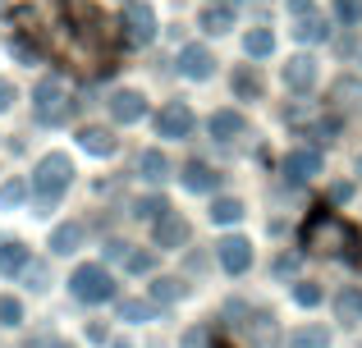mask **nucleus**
I'll return each mask as SVG.
<instances>
[{
  "label": "nucleus",
  "mask_w": 362,
  "mask_h": 348,
  "mask_svg": "<svg viewBox=\"0 0 362 348\" xmlns=\"http://www.w3.org/2000/svg\"><path fill=\"white\" fill-rule=\"evenodd\" d=\"M298 248L303 252H326V257H349V261H362V239L358 229L344 220V215H335L330 206H317V211L303 220L298 229Z\"/></svg>",
  "instance_id": "obj_1"
},
{
  "label": "nucleus",
  "mask_w": 362,
  "mask_h": 348,
  "mask_svg": "<svg viewBox=\"0 0 362 348\" xmlns=\"http://www.w3.org/2000/svg\"><path fill=\"white\" fill-rule=\"evenodd\" d=\"M74 184V161L64 152H46L42 161L33 165V184H28V197H33V215H51L55 202L69 193Z\"/></svg>",
  "instance_id": "obj_2"
},
{
  "label": "nucleus",
  "mask_w": 362,
  "mask_h": 348,
  "mask_svg": "<svg viewBox=\"0 0 362 348\" xmlns=\"http://www.w3.org/2000/svg\"><path fill=\"white\" fill-rule=\"evenodd\" d=\"M69 110H74V101H69V92H64V83L55 78V73L33 88V119H37V124L60 128L64 119H69Z\"/></svg>",
  "instance_id": "obj_3"
},
{
  "label": "nucleus",
  "mask_w": 362,
  "mask_h": 348,
  "mask_svg": "<svg viewBox=\"0 0 362 348\" xmlns=\"http://www.w3.org/2000/svg\"><path fill=\"white\" fill-rule=\"evenodd\" d=\"M69 294L78 298V303H110V298H115V280H110L106 261H83L69 275Z\"/></svg>",
  "instance_id": "obj_4"
},
{
  "label": "nucleus",
  "mask_w": 362,
  "mask_h": 348,
  "mask_svg": "<svg viewBox=\"0 0 362 348\" xmlns=\"http://www.w3.org/2000/svg\"><path fill=\"white\" fill-rule=\"evenodd\" d=\"M197 128V115L188 101H165V106L156 110V138H170V143H184V138H193Z\"/></svg>",
  "instance_id": "obj_5"
},
{
  "label": "nucleus",
  "mask_w": 362,
  "mask_h": 348,
  "mask_svg": "<svg viewBox=\"0 0 362 348\" xmlns=\"http://www.w3.org/2000/svg\"><path fill=\"white\" fill-rule=\"evenodd\" d=\"M124 42L129 46H151L156 42V9L151 5H142V0H129L124 5Z\"/></svg>",
  "instance_id": "obj_6"
},
{
  "label": "nucleus",
  "mask_w": 362,
  "mask_h": 348,
  "mask_svg": "<svg viewBox=\"0 0 362 348\" xmlns=\"http://www.w3.org/2000/svg\"><path fill=\"white\" fill-rule=\"evenodd\" d=\"M188 234H193V229H188V220H184L179 211H170V206H165V211L151 220V248H160V252H179V248L188 243Z\"/></svg>",
  "instance_id": "obj_7"
},
{
  "label": "nucleus",
  "mask_w": 362,
  "mask_h": 348,
  "mask_svg": "<svg viewBox=\"0 0 362 348\" xmlns=\"http://www.w3.org/2000/svg\"><path fill=\"white\" fill-rule=\"evenodd\" d=\"M216 257H221L225 275H243V270L252 266V243L239 239V234H230V239H221V243H216Z\"/></svg>",
  "instance_id": "obj_8"
},
{
  "label": "nucleus",
  "mask_w": 362,
  "mask_h": 348,
  "mask_svg": "<svg viewBox=\"0 0 362 348\" xmlns=\"http://www.w3.org/2000/svg\"><path fill=\"white\" fill-rule=\"evenodd\" d=\"M284 174L293 179V184H303V179L321 174V147H293L289 156H284Z\"/></svg>",
  "instance_id": "obj_9"
},
{
  "label": "nucleus",
  "mask_w": 362,
  "mask_h": 348,
  "mask_svg": "<svg viewBox=\"0 0 362 348\" xmlns=\"http://www.w3.org/2000/svg\"><path fill=\"white\" fill-rule=\"evenodd\" d=\"M284 88L289 92H312L317 88V60H312V55H293L289 64H284Z\"/></svg>",
  "instance_id": "obj_10"
},
{
  "label": "nucleus",
  "mask_w": 362,
  "mask_h": 348,
  "mask_svg": "<svg viewBox=\"0 0 362 348\" xmlns=\"http://www.w3.org/2000/svg\"><path fill=\"white\" fill-rule=\"evenodd\" d=\"M211 69H216V60H211L206 46H184V51H179V73H184V78L202 83V78H211Z\"/></svg>",
  "instance_id": "obj_11"
},
{
  "label": "nucleus",
  "mask_w": 362,
  "mask_h": 348,
  "mask_svg": "<svg viewBox=\"0 0 362 348\" xmlns=\"http://www.w3.org/2000/svg\"><path fill=\"white\" fill-rule=\"evenodd\" d=\"M179 184H184L188 193H216V188H221V174L206 161H188L184 170H179Z\"/></svg>",
  "instance_id": "obj_12"
},
{
  "label": "nucleus",
  "mask_w": 362,
  "mask_h": 348,
  "mask_svg": "<svg viewBox=\"0 0 362 348\" xmlns=\"http://www.w3.org/2000/svg\"><path fill=\"white\" fill-rule=\"evenodd\" d=\"M110 115L119 119V124H138L142 115H147V97H142V92H115V97H110Z\"/></svg>",
  "instance_id": "obj_13"
},
{
  "label": "nucleus",
  "mask_w": 362,
  "mask_h": 348,
  "mask_svg": "<svg viewBox=\"0 0 362 348\" xmlns=\"http://www.w3.org/2000/svg\"><path fill=\"white\" fill-rule=\"evenodd\" d=\"M243 335L252 340V348H271L275 340H280V330H275V316H271V312H247Z\"/></svg>",
  "instance_id": "obj_14"
},
{
  "label": "nucleus",
  "mask_w": 362,
  "mask_h": 348,
  "mask_svg": "<svg viewBox=\"0 0 362 348\" xmlns=\"http://www.w3.org/2000/svg\"><path fill=\"white\" fill-rule=\"evenodd\" d=\"M206 128H211V138H221V143H234V138H243L247 119H243V110H216V115L206 119Z\"/></svg>",
  "instance_id": "obj_15"
},
{
  "label": "nucleus",
  "mask_w": 362,
  "mask_h": 348,
  "mask_svg": "<svg viewBox=\"0 0 362 348\" xmlns=\"http://www.w3.org/2000/svg\"><path fill=\"white\" fill-rule=\"evenodd\" d=\"M197 23H202V32H211V37L230 32V23H234V0H221V5H206Z\"/></svg>",
  "instance_id": "obj_16"
},
{
  "label": "nucleus",
  "mask_w": 362,
  "mask_h": 348,
  "mask_svg": "<svg viewBox=\"0 0 362 348\" xmlns=\"http://www.w3.org/2000/svg\"><path fill=\"white\" fill-rule=\"evenodd\" d=\"M115 312H119V321H129V325H147V321L160 316V307L151 303V298H124Z\"/></svg>",
  "instance_id": "obj_17"
},
{
  "label": "nucleus",
  "mask_w": 362,
  "mask_h": 348,
  "mask_svg": "<svg viewBox=\"0 0 362 348\" xmlns=\"http://www.w3.org/2000/svg\"><path fill=\"white\" fill-rule=\"evenodd\" d=\"M78 147H83V152H88V156H115V133H110V128H97V124H92V128H83V133H78Z\"/></svg>",
  "instance_id": "obj_18"
},
{
  "label": "nucleus",
  "mask_w": 362,
  "mask_h": 348,
  "mask_svg": "<svg viewBox=\"0 0 362 348\" xmlns=\"http://www.w3.org/2000/svg\"><path fill=\"white\" fill-rule=\"evenodd\" d=\"M28 261H33V248H23L18 239H5V243H0V275H18Z\"/></svg>",
  "instance_id": "obj_19"
},
{
  "label": "nucleus",
  "mask_w": 362,
  "mask_h": 348,
  "mask_svg": "<svg viewBox=\"0 0 362 348\" xmlns=\"http://www.w3.org/2000/svg\"><path fill=\"white\" fill-rule=\"evenodd\" d=\"M78 248H83V224L78 220L55 224V234H51V252L55 257H69V252H78Z\"/></svg>",
  "instance_id": "obj_20"
},
{
  "label": "nucleus",
  "mask_w": 362,
  "mask_h": 348,
  "mask_svg": "<svg viewBox=\"0 0 362 348\" xmlns=\"http://www.w3.org/2000/svg\"><path fill=\"white\" fill-rule=\"evenodd\" d=\"M335 316H339V321H349V325L362 321V284H349V289H339V294H335Z\"/></svg>",
  "instance_id": "obj_21"
},
{
  "label": "nucleus",
  "mask_w": 362,
  "mask_h": 348,
  "mask_svg": "<svg viewBox=\"0 0 362 348\" xmlns=\"http://www.w3.org/2000/svg\"><path fill=\"white\" fill-rule=\"evenodd\" d=\"M262 92H266L262 73H257L252 64H239V69H234V97H239V101H257Z\"/></svg>",
  "instance_id": "obj_22"
},
{
  "label": "nucleus",
  "mask_w": 362,
  "mask_h": 348,
  "mask_svg": "<svg viewBox=\"0 0 362 348\" xmlns=\"http://www.w3.org/2000/svg\"><path fill=\"white\" fill-rule=\"evenodd\" d=\"M138 174L147 179V184H165V179H170V161H165V152L147 147V152L138 156Z\"/></svg>",
  "instance_id": "obj_23"
},
{
  "label": "nucleus",
  "mask_w": 362,
  "mask_h": 348,
  "mask_svg": "<svg viewBox=\"0 0 362 348\" xmlns=\"http://www.w3.org/2000/svg\"><path fill=\"white\" fill-rule=\"evenodd\" d=\"M184 294H188V284H184V280H175V275H156V280H151V303H156V307L179 303Z\"/></svg>",
  "instance_id": "obj_24"
},
{
  "label": "nucleus",
  "mask_w": 362,
  "mask_h": 348,
  "mask_svg": "<svg viewBox=\"0 0 362 348\" xmlns=\"http://www.w3.org/2000/svg\"><path fill=\"white\" fill-rule=\"evenodd\" d=\"M284 344L289 348H330V330L326 325H293Z\"/></svg>",
  "instance_id": "obj_25"
},
{
  "label": "nucleus",
  "mask_w": 362,
  "mask_h": 348,
  "mask_svg": "<svg viewBox=\"0 0 362 348\" xmlns=\"http://www.w3.org/2000/svg\"><path fill=\"white\" fill-rule=\"evenodd\" d=\"M330 101H335L339 110H354V106H362V78H335V88H330Z\"/></svg>",
  "instance_id": "obj_26"
},
{
  "label": "nucleus",
  "mask_w": 362,
  "mask_h": 348,
  "mask_svg": "<svg viewBox=\"0 0 362 348\" xmlns=\"http://www.w3.org/2000/svg\"><path fill=\"white\" fill-rule=\"evenodd\" d=\"M243 51H247V60H266V55L275 51V32L271 28H252V32L243 37Z\"/></svg>",
  "instance_id": "obj_27"
},
{
  "label": "nucleus",
  "mask_w": 362,
  "mask_h": 348,
  "mask_svg": "<svg viewBox=\"0 0 362 348\" xmlns=\"http://www.w3.org/2000/svg\"><path fill=\"white\" fill-rule=\"evenodd\" d=\"M243 220V202L239 197H216L211 202V224H239Z\"/></svg>",
  "instance_id": "obj_28"
},
{
  "label": "nucleus",
  "mask_w": 362,
  "mask_h": 348,
  "mask_svg": "<svg viewBox=\"0 0 362 348\" xmlns=\"http://www.w3.org/2000/svg\"><path fill=\"white\" fill-rule=\"evenodd\" d=\"M160 211H165V197H160V193L133 197V206H129V215H133V220H156Z\"/></svg>",
  "instance_id": "obj_29"
},
{
  "label": "nucleus",
  "mask_w": 362,
  "mask_h": 348,
  "mask_svg": "<svg viewBox=\"0 0 362 348\" xmlns=\"http://www.w3.org/2000/svg\"><path fill=\"white\" fill-rule=\"evenodd\" d=\"M289 32H293V37H298V42H326V32H330V28H326V23H321V18H317V14H308V18H298V23H293V28H289Z\"/></svg>",
  "instance_id": "obj_30"
},
{
  "label": "nucleus",
  "mask_w": 362,
  "mask_h": 348,
  "mask_svg": "<svg viewBox=\"0 0 362 348\" xmlns=\"http://www.w3.org/2000/svg\"><path fill=\"white\" fill-rule=\"evenodd\" d=\"M28 202V184L23 179H9V184H0V211H14V206Z\"/></svg>",
  "instance_id": "obj_31"
},
{
  "label": "nucleus",
  "mask_w": 362,
  "mask_h": 348,
  "mask_svg": "<svg viewBox=\"0 0 362 348\" xmlns=\"http://www.w3.org/2000/svg\"><path fill=\"white\" fill-rule=\"evenodd\" d=\"M18 280H23V284L33 289V294H42V289L51 284V275H46V261H28V266L18 270Z\"/></svg>",
  "instance_id": "obj_32"
},
{
  "label": "nucleus",
  "mask_w": 362,
  "mask_h": 348,
  "mask_svg": "<svg viewBox=\"0 0 362 348\" xmlns=\"http://www.w3.org/2000/svg\"><path fill=\"white\" fill-rule=\"evenodd\" d=\"M211 335H216V325H206V321H197V325H188L184 330V348H211Z\"/></svg>",
  "instance_id": "obj_33"
},
{
  "label": "nucleus",
  "mask_w": 362,
  "mask_h": 348,
  "mask_svg": "<svg viewBox=\"0 0 362 348\" xmlns=\"http://www.w3.org/2000/svg\"><path fill=\"white\" fill-rule=\"evenodd\" d=\"M321 298H326V289L312 284V280H298V284H293V303H298V307H317Z\"/></svg>",
  "instance_id": "obj_34"
},
{
  "label": "nucleus",
  "mask_w": 362,
  "mask_h": 348,
  "mask_svg": "<svg viewBox=\"0 0 362 348\" xmlns=\"http://www.w3.org/2000/svg\"><path fill=\"white\" fill-rule=\"evenodd\" d=\"M0 325H5V330H18V325H23V303H18V298H0Z\"/></svg>",
  "instance_id": "obj_35"
},
{
  "label": "nucleus",
  "mask_w": 362,
  "mask_h": 348,
  "mask_svg": "<svg viewBox=\"0 0 362 348\" xmlns=\"http://www.w3.org/2000/svg\"><path fill=\"white\" fill-rule=\"evenodd\" d=\"M124 266H129L133 275H151V270H156V257H151V252H124Z\"/></svg>",
  "instance_id": "obj_36"
},
{
  "label": "nucleus",
  "mask_w": 362,
  "mask_h": 348,
  "mask_svg": "<svg viewBox=\"0 0 362 348\" xmlns=\"http://www.w3.org/2000/svg\"><path fill=\"white\" fill-rule=\"evenodd\" d=\"M9 51H14V55H18V60H23V64H33L37 55H42V51H37V46H33V42H28V37H14V42H9Z\"/></svg>",
  "instance_id": "obj_37"
},
{
  "label": "nucleus",
  "mask_w": 362,
  "mask_h": 348,
  "mask_svg": "<svg viewBox=\"0 0 362 348\" xmlns=\"http://www.w3.org/2000/svg\"><path fill=\"white\" fill-rule=\"evenodd\" d=\"M335 14L344 18V23H358L362 18V0H335Z\"/></svg>",
  "instance_id": "obj_38"
},
{
  "label": "nucleus",
  "mask_w": 362,
  "mask_h": 348,
  "mask_svg": "<svg viewBox=\"0 0 362 348\" xmlns=\"http://www.w3.org/2000/svg\"><path fill=\"white\" fill-rule=\"evenodd\" d=\"M293 270H298V252H284V257H275V280H289Z\"/></svg>",
  "instance_id": "obj_39"
},
{
  "label": "nucleus",
  "mask_w": 362,
  "mask_h": 348,
  "mask_svg": "<svg viewBox=\"0 0 362 348\" xmlns=\"http://www.w3.org/2000/svg\"><path fill=\"white\" fill-rule=\"evenodd\" d=\"M9 106H14V83L0 78V110H9Z\"/></svg>",
  "instance_id": "obj_40"
},
{
  "label": "nucleus",
  "mask_w": 362,
  "mask_h": 348,
  "mask_svg": "<svg viewBox=\"0 0 362 348\" xmlns=\"http://www.w3.org/2000/svg\"><path fill=\"white\" fill-rule=\"evenodd\" d=\"M88 340H92V344H106V325L92 321V325H88Z\"/></svg>",
  "instance_id": "obj_41"
},
{
  "label": "nucleus",
  "mask_w": 362,
  "mask_h": 348,
  "mask_svg": "<svg viewBox=\"0 0 362 348\" xmlns=\"http://www.w3.org/2000/svg\"><path fill=\"white\" fill-rule=\"evenodd\" d=\"M289 14H298V18H308V14H312V0H289Z\"/></svg>",
  "instance_id": "obj_42"
},
{
  "label": "nucleus",
  "mask_w": 362,
  "mask_h": 348,
  "mask_svg": "<svg viewBox=\"0 0 362 348\" xmlns=\"http://www.w3.org/2000/svg\"><path fill=\"white\" fill-rule=\"evenodd\" d=\"M349 193H354L349 184H335V188H330V197H335V202H349Z\"/></svg>",
  "instance_id": "obj_43"
},
{
  "label": "nucleus",
  "mask_w": 362,
  "mask_h": 348,
  "mask_svg": "<svg viewBox=\"0 0 362 348\" xmlns=\"http://www.w3.org/2000/svg\"><path fill=\"white\" fill-rule=\"evenodd\" d=\"M124 252H129V243H119V239L106 243V257H124Z\"/></svg>",
  "instance_id": "obj_44"
},
{
  "label": "nucleus",
  "mask_w": 362,
  "mask_h": 348,
  "mask_svg": "<svg viewBox=\"0 0 362 348\" xmlns=\"http://www.w3.org/2000/svg\"><path fill=\"white\" fill-rule=\"evenodd\" d=\"M18 348H42V344H37V340H23V344H18Z\"/></svg>",
  "instance_id": "obj_45"
},
{
  "label": "nucleus",
  "mask_w": 362,
  "mask_h": 348,
  "mask_svg": "<svg viewBox=\"0 0 362 348\" xmlns=\"http://www.w3.org/2000/svg\"><path fill=\"white\" fill-rule=\"evenodd\" d=\"M55 348H74V344H55Z\"/></svg>",
  "instance_id": "obj_46"
},
{
  "label": "nucleus",
  "mask_w": 362,
  "mask_h": 348,
  "mask_svg": "<svg viewBox=\"0 0 362 348\" xmlns=\"http://www.w3.org/2000/svg\"><path fill=\"white\" fill-rule=\"evenodd\" d=\"M358 170H362V156H358Z\"/></svg>",
  "instance_id": "obj_47"
},
{
  "label": "nucleus",
  "mask_w": 362,
  "mask_h": 348,
  "mask_svg": "<svg viewBox=\"0 0 362 348\" xmlns=\"http://www.w3.org/2000/svg\"><path fill=\"white\" fill-rule=\"evenodd\" d=\"M115 348H129V344H115Z\"/></svg>",
  "instance_id": "obj_48"
}]
</instances>
